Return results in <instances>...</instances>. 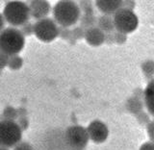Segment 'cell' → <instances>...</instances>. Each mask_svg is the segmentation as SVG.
<instances>
[{"label": "cell", "mask_w": 154, "mask_h": 150, "mask_svg": "<svg viewBox=\"0 0 154 150\" xmlns=\"http://www.w3.org/2000/svg\"><path fill=\"white\" fill-rule=\"evenodd\" d=\"M122 0H95V6L104 14H114L122 8Z\"/></svg>", "instance_id": "30bf717a"}, {"label": "cell", "mask_w": 154, "mask_h": 150, "mask_svg": "<svg viewBox=\"0 0 154 150\" xmlns=\"http://www.w3.org/2000/svg\"><path fill=\"white\" fill-rule=\"evenodd\" d=\"M96 27H98L104 33H111L115 31L113 17L111 14H103L96 20Z\"/></svg>", "instance_id": "8fae6325"}, {"label": "cell", "mask_w": 154, "mask_h": 150, "mask_svg": "<svg viewBox=\"0 0 154 150\" xmlns=\"http://www.w3.org/2000/svg\"><path fill=\"white\" fill-rule=\"evenodd\" d=\"M3 17L12 26H21L30 17V11L26 3L19 0H14L6 4L3 10Z\"/></svg>", "instance_id": "3957f363"}, {"label": "cell", "mask_w": 154, "mask_h": 150, "mask_svg": "<svg viewBox=\"0 0 154 150\" xmlns=\"http://www.w3.org/2000/svg\"><path fill=\"white\" fill-rule=\"evenodd\" d=\"M104 42L108 43V44H112V43H115V41H114V32L105 33Z\"/></svg>", "instance_id": "7402d4cb"}, {"label": "cell", "mask_w": 154, "mask_h": 150, "mask_svg": "<svg viewBox=\"0 0 154 150\" xmlns=\"http://www.w3.org/2000/svg\"><path fill=\"white\" fill-rule=\"evenodd\" d=\"M79 20H80V26L86 30L88 28L94 27L96 25L97 18L94 17V14H84L83 16L80 17Z\"/></svg>", "instance_id": "7c38bea8"}, {"label": "cell", "mask_w": 154, "mask_h": 150, "mask_svg": "<svg viewBox=\"0 0 154 150\" xmlns=\"http://www.w3.org/2000/svg\"><path fill=\"white\" fill-rule=\"evenodd\" d=\"M25 45V37L18 29L9 27L0 31V51L8 56L17 55Z\"/></svg>", "instance_id": "7a4b0ae2"}, {"label": "cell", "mask_w": 154, "mask_h": 150, "mask_svg": "<svg viewBox=\"0 0 154 150\" xmlns=\"http://www.w3.org/2000/svg\"><path fill=\"white\" fill-rule=\"evenodd\" d=\"M28 7L30 11V16L38 20L46 17L51 10L50 3L47 0H32Z\"/></svg>", "instance_id": "52a82bcc"}, {"label": "cell", "mask_w": 154, "mask_h": 150, "mask_svg": "<svg viewBox=\"0 0 154 150\" xmlns=\"http://www.w3.org/2000/svg\"><path fill=\"white\" fill-rule=\"evenodd\" d=\"M8 60H9V56L0 51V69H3L8 65Z\"/></svg>", "instance_id": "ffe728a7"}, {"label": "cell", "mask_w": 154, "mask_h": 150, "mask_svg": "<svg viewBox=\"0 0 154 150\" xmlns=\"http://www.w3.org/2000/svg\"><path fill=\"white\" fill-rule=\"evenodd\" d=\"M122 8L128 9V10H132V11H133V9L135 8V2H134V0H122Z\"/></svg>", "instance_id": "44dd1931"}, {"label": "cell", "mask_w": 154, "mask_h": 150, "mask_svg": "<svg viewBox=\"0 0 154 150\" xmlns=\"http://www.w3.org/2000/svg\"><path fill=\"white\" fill-rule=\"evenodd\" d=\"M23 65V59L21 57H19L18 55H13L9 56L8 60V66L13 70H17L19 69Z\"/></svg>", "instance_id": "4fadbf2b"}, {"label": "cell", "mask_w": 154, "mask_h": 150, "mask_svg": "<svg viewBox=\"0 0 154 150\" xmlns=\"http://www.w3.org/2000/svg\"><path fill=\"white\" fill-rule=\"evenodd\" d=\"M4 25H5V19L3 17V14H0V31H2L4 29Z\"/></svg>", "instance_id": "603a6c76"}, {"label": "cell", "mask_w": 154, "mask_h": 150, "mask_svg": "<svg viewBox=\"0 0 154 150\" xmlns=\"http://www.w3.org/2000/svg\"><path fill=\"white\" fill-rule=\"evenodd\" d=\"M105 33L100 30L98 27H91L85 30V36L84 38L88 44L94 47L100 46L104 42Z\"/></svg>", "instance_id": "9c48e42d"}, {"label": "cell", "mask_w": 154, "mask_h": 150, "mask_svg": "<svg viewBox=\"0 0 154 150\" xmlns=\"http://www.w3.org/2000/svg\"><path fill=\"white\" fill-rule=\"evenodd\" d=\"M66 28L67 27H62L61 29L59 28V36H61V38H63L64 40H70L72 38L71 30H67Z\"/></svg>", "instance_id": "d6986e66"}, {"label": "cell", "mask_w": 154, "mask_h": 150, "mask_svg": "<svg viewBox=\"0 0 154 150\" xmlns=\"http://www.w3.org/2000/svg\"><path fill=\"white\" fill-rule=\"evenodd\" d=\"M0 150H6V149H3V148H0Z\"/></svg>", "instance_id": "cb8c5ba5"}, {"label": "cell", "mask_w": 154, "mask_h": 150, "mask_svg": "<svg viewBox=\"0 0 154 150\" xmlns=\"http://www.w3.org/2000/svg\"><path fill=\"white\" fill-rule=\"evenodd\" d=\"M78 7L84 14H94V4L91 0H80Z\"/></svg>", "instance_id": "5bb4252c"}, {"label": "cell", "mask_w": 154, "mask_h": 150, "mask_svg": "<svg viewBox=\"0 0 154 150\" xmlns=\"http://www.w3.org/2000/svg\"><path fill=\"white\" fill-rule=\"evenodd\" d=\"M127 41V34H124L122 32L114 31V41L118 44H123Z\"/></svg>", "instance_id": "9a60e30c"}, {"label": "cell", "mask_w": 154, "mask_h": 150, "mask_svg": "<svg viewBox=\"0 0 154 150\" xmlns=\"http://www.w3.org/2000/svg\"><path fill=\"white\" fill-rule=\"evenodd\" d=\"M69 139L72 147L82 148L86 145L88 141V135L87 132L81 127H73L69 130Z\"/></svg>", "instance_id": "ba28073f"}, {"label": "cell", "mask_w": 154, "mask_h": 150, "mask_svg": "<svg viewBox=\"0 0 154 150\" xmlns=\"http://www.w3.org/2000/svg\"><path fill=\"white\" fill-rule=\"evenodd\" d=\"M85 36V29L82 28L81 26L75 27L73 30H71V37L74 40H81L84 38Z\"/></svg>", "instance_id": "e0dca14e"}, {"label": "cell", "mask_w": 154, "mask_h": 150, "mask_svg": "<svg viewBox=\"0 0 154 150\" xmlns=\"http://www.w3.org/2000/svg\"><path fill=\"white\" fill-rule=\"evenodd\" d=\"M34 34L42 42H51L59 36V27L52 18L45 17L34 24Z\"/></svg>", "instance_id": "5b68a950"}, {"label": "cell", "mask_w": 154, "mask_h": 150, "mask_svg": "<svg viewBox=\"0 0 154 150\" xmlns=\"http://www.w3.org/2000/svg\"><path fill=\"white\" fill-rule=\"evenodd\" d=\"M81 11L73 0H60L53 8L54 21L62 27H70L79 21Z\"/></svg>", "instance_id": "6da1fadb"}, {"label": "cell", "mask_w": 154, "mask_h": 150, "mask_svg": "<svg viewBox=\"0 0 154 150\" xmlns=\"http://www.w3.org/2000/svg\"><path fill=\"white\" fill-rule=\"evenodd\" d=\"M153 69H154V66L152 61H147L143 64V70L146 75L151 76L153 74Z\"/></svg>", "instance_id": "ac0fdd59"}, {"label": "cell", "mask_w": 154, "mask_h": 150, "mask_svg": "<svg viewBox=\"0 0 154 150\" xmlns=\"http://www.w3.org/2000/svg\"><path fill=\"white\" fill-rule=\"evenodd\" d=\"M21 130L12 120H3L0 122V145L13 147L20 141Z\"/></svg>", "instance_id": "8992f818"}, {"label": "cell", "mask_w": 154, "mask_h": 150, "mask_svg": "<svg viewBox=\"0 0 154 150\" xmlns=\"http://www.w3.org/2000/svg\"><path fill=\"white\" fill-rule=\"evenodd\" d=\"M115 30L129 34L138 28L139 18L132 10L120 8L114 14L113 17Z\"/></svg>", "instance_id": "277c9868"}, {"label": "cell", "mask_w": 154, "mask_h": 150, "mask_svg": "<svg viewBox=\"0 0 154 150\" xmlns=\"http://www.w3.org/2000/svg\"><path fill=\"white\" fill-rule=\"evenodd\" d=\"M21 33H22V35L25 37V36H31L34 34V25L33 24H31L30 22H26V23H24L21 25V29L20 30Z\"/></svg>", "instance_id": "2e32d148"}]
</instances>
